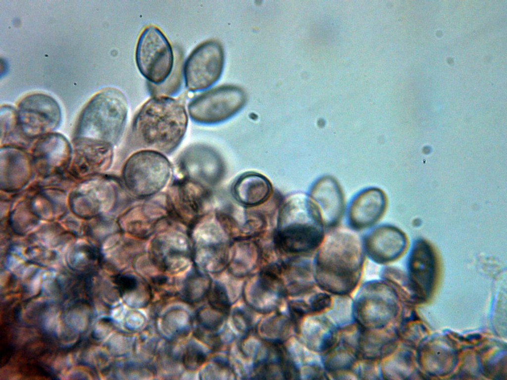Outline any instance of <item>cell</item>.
Instances as JSON below:
<instances>
[{
	"mask_svg": "<svg viewBox=\"0 0 507 380\" xmlns=\"http://www.w3.org/2000/svg\"><path fill=\"white\" fill-rule=\"evenodd\" d=\"M205 355L196 345H188L183 356V361L185 368L190 371L198 369L204 362Z\"/></svg>",
	"mask_w": 507,
	"mask_h": 380,
	"instance_id": "obj_20",
	"label": "cell"
},
{
	"mask_svg": "<svg viewBox=\"0 0 507 380\" xmlns=\"http://www.w3.org/2000/svg\"><path fill=\"white\" fill-rule=\"evenodd\" d=\"M225 53L220 42L204 41L186 59L182 69L186 88L193 92L205 90L217 83L224 69Z\"/></svg>",
	"mask_w": 507,
	"mask_h": 380,
	"instance_id": "obj_8",
	"label": "cell"
},
{
	"mask_svg": "<svg viewBox=\"0 0 507 380\" xmlns=\"http://www.w3.org/2000/svg\"><path fill=\"white\" fill-rule=\"evenodd\" d=\"M359 236L348 228L336 227L324 236L317 250V277L323 286L348 288L356 282L364 261Z\"/></svg>",
	"mask_w": 507,
	"mask_h": 380,
	"instance_id": "obj_2",
	"label": "cell"
},
{
	"mask_svg": "<svg viewBox=\"0 0 507 380\" xmlns=\"http://www.w3.org/2000/svg\"><path fill=\"white\" fill-rule=\"evenodd\" d=\"M210 287L209 282L204 277L194 276L188 280V283L184 287V298L190 302L199 301L207 294Z\"/></svg>",
	"mask_w": 507,
	"mask_h": 380,
	"instance_id": "obj_18",
	"label": "cell"
},
{
	"mask_svg": "<svg viewBox=\"0 0 507 380\" xmlns=\"http://www.w3.org/2000/svg\"><path fill=\"white\" fill-rule=\"evenodd\" d=\"M209 304L213 309L226 313L229 311V304L224 289L216 285L210 287L207 293Z\"/></svg>",
	"mask_w": 507,
	"mask_h": 380,
	"instance_id": "obj_21",
	"label": "cell"
},
{
	"mask_svg": "<svg viewBox=\"0 0 507 380\" xmlns=\"http://www.w3.org/2000/svg\"><path fill=\"white\" fill-rule=\"evenodd\" d=\"M17 112L18 126L25 137L44 136L55 130L61 120L60 107L52 97L34 94L24 97Z\"/></svg>",
	"mask_w": 507,
	"mask_h": 380,
	"instance_id": "obj_9",
	"label": "cell"
},
{
	"mask_svg": "<svg viewBox=\"0 0 507 380\" xmlns=\"http://www.w3.org/2000/svg\"><path fill=\"white\" fill-rule=\"evenodd\" d=\"M309 196L318 209L324 227H336L344 208L343 192L338 182L331 177L319 179L312 187Z\"/></svg>",
	"mask_w": 507,
	"mask_h": 380,
	"instance_id": "obj_13",
	"label": "cell"
},
{
	"mask_svg": "<svg viewBox=\"0 0 507 380\" xmlns=\"http://www.w3.org/2000/svg\"><path fill=\"white\" fill-rule=\"evenodd\" d=\"M387 198L384 192L370 188L358 194L352 202L349 219L352 227L362 229L377 222L386 210Z\"/></svg>",
	"mask_w": 507,
	"mask_h": 380,
	"instance_id": "obj_14",
	"label": "cell"
},
{
	"mask_svg": "<svg viewBox=\"0 0 507 380\" xmlns=\"http://www.w3.org/2000/svg\"><path fill=\"white\" fill-rule=\"evenodd\" d=\"M172 173L171 164L164 154L141 149L125 162L122 176L128 189L139 196L153 194L162 189Z\"/></svg>",
	"mask_w": 507,
	"mask_h": 380,
	"instance_id": "obj_4",
	"label": "cell"
},
{
	"mask_svg": "<svg viewBox=\"0 0 507 380\" xmlns=\"http://www.w3.org/2000/svg\"><path fill=\"white\" fill-rule=\"evenodd\" d=\"M72 153V148L64 136L50 133L41 137L34 146L32 166L43 176L60 174L68 168Z\"/></svg>",
	"mask_w": 507,
	"mask_h": 380,
	"instance_id": "obj_11",
	"label": "cell"
},
{
	"mask_svg": "<svg viewBox=\"0 0 507 380\" xmlns=\"http://www.w3.org/2000/svg\"><path fill=\"white\" fill-rule=\"evenodd\" d=\"M135 61L150 84L159 86L168 79L174 67V55L171 44L158 27L150 25L142 31L136 45Z\"/></svg>",
	"mask_w": 507,
	"mask_h": 380,
	"instance_id": "obj_6",
	"label": "cell"
},
{
	"mask_svg": "<svg viewBox=\"0 0 507 380\" xmlns=\"http://www.w3.org/2000/svg\"><path fill=\"white\" fill-rule=\"evenodd\" d=\"M247 100L245 91L234 85H223L196 96L189 103L188 114L196 123L210 124L226 120L240 111Z\"/></svg>",
	"mask_w": 507,
	"mask_h": 380,
	"instance_id": "obj_7",
	"label": "cell"
},
{
	"mask_svg": "<svg viewBox=\"0 0 507 380\" xmlns=\"http://www.w3.org/2000/svg\"><path fill=\"white\" fill-rule=\"evenodd\" d=\"M17 128H19L17 120V112L9 106L1 108L0 111V139L1 142L7 140L11 134ZM20 129V128H19Z\"/></svg>",
	"mask_w": 507,
	"mask_h": 380,
	"instance_id": "obj_19",
	"label": "cell"
},
{
	"mask_svg": "<svg viewBox=\"0 0 507 380\" xmlns=\"http://www.w3.org/2000/svg\"><path fill=\"white\" fill-rule=\"evenodd\" d=\"M68 167L74 176L82 177L105 172L113 159V145L93 140L75 138Z\"/></svg>",
	"mask_w": 507,
	"mask_h": 380,
	"instance_id": "obj_10",
	"label": "cell"
},
{
	"mask_svg": "<svg viewBox=\"0 0 507 380\" xmlns=\"http://www.w3.org/2000/svg\"><path fill=\"white\" fill-rule=\"evenodd\" d=\"M1 183L4 187L16 188L27 182L32 170L31 159L23 150L7 145L0 149Z\"/></svg>",
	"mask_w": 507,
	"mask_h": 380,
	"instance_id": "obj_16",
	"label": "cell"
},
{
	"mask_svg": "<svg viewBox=\"0 0 507 380\" xmlns=\"http://www.w3.org/2000/svg\"><path fill=\"white\" fill-rule=\"evenodd\" d=\"M436 261L431 246L424 240L414 245L409 259V274L414 289L421 295L431 290L436 274Z\"/></svg>",
	"mask_w": 507,
	"mask_h": 380,
	"instance_id": "obj_15",
	"label": "cell"
},
{
	"mask_svg": "<svg viewBox=\"0 0 507 380\" xmlns=\"http://www.w3.org/2000/svg\"><path fill=\"white\" fill-rule=\"evenodd\" d=\"M128 103L124 94L115 88H105L90 100L83 110L75 138L116 144L126 125Z\"/></svg>",
	"mask_w": 507,
	"mask_h": 380,
	"instance_id": "obj_3",
	"label": "cell"
},
{
	"mask_svg": "<svg viewBox=\"0 0 507 380\" xmlns=\"http://www.w3.org/2000/svg\"><path fill=\"white\" fill-rule=\"evenodd\" d=\"M364 247L368 256L378 263H386L400 257L407 246L405 235L391 226L379 227L367 236Z\"/></svg>",
	"mask_w": 507,
	"mask_h": 380,
	"instance_id": "obj_12",
	"label": "cell"
},
{
	"mask_svg": "<svg viewBox=\"0 0 507 380\" xmlns=\"http://www.w3.org/2000/svg\"><path fill=\"white\" fill-rule=\"evenodd\" d=\"M292 210L294 221L279 232L276 243L287 253L311 255L317 250L325 236L320 213L311 201L299 203Z\"/></svg>",
	"mask_w": 507,
	"mask_h": 380,
	"instance_id": "obj_5",
	"label": "cell"
},
{
	"mask_svg": "<svg viewBox=\"0 0 507 380\" xmlns=\"http://www.w3.org/2000/svg\"><path fill=\"white\" fill-rule=\"evenodd\" d=\"M330 300V298L327 294L322 293L318 294L312 302V307L316 311L321 310L329 305Z\"/></svg>",
	"mask_w": 507,
	"mask_h": 380,
	"instance_id": "obj_23",
	"label": "cell"
},
{
	"mask_svg": "<svg viewBox=\"0 0 507 380\" xmlns=\"http://www.w3.org/2000/svg\"><path fill=\"white\" fill-rule=\"evenodd\" d=\"M188 115L180 100L154 96L140 108L133 121L132 139L137 147L169 154L186 133Z\"/></svg>",
	"mask_w": 507,
	"mask_h": 380,
	"instance_id": "obj_1",
	"label": "cell"
},
{
	"mask_svg": "<svg viewBox=\"0 0 507 380\" xmlns=\"http://www.w3.org/2000/svg\"><path fill=\"white\" fill-rule=\"evenodd\" d=\"M232 191L239 202L246 205H254L268 198L271 192V186L262 175L250 172L241 175L236 180Z\"/></svg>",
	"mask_w": 507,
	"mask_h": 380,
	"instance_id": "obj_17",
	"label": "cell"
},
{
	"mask_svg": "<svg viewBox=\"0 0 507 380\" xmlns=\"http://www.w3.org/2000/svg\"><path fill=\"white\" fill-rule=\"evenodd\" d=\"M117 284L120 293L124 295L135 290L137 287V281L132 276L123 275L117 278Z\"/></svg>",
	"mask_w": 507,
	"mask_h": 380,
	"instance_id": "obj_22",
	"label": "cell"
}]
</instances>
